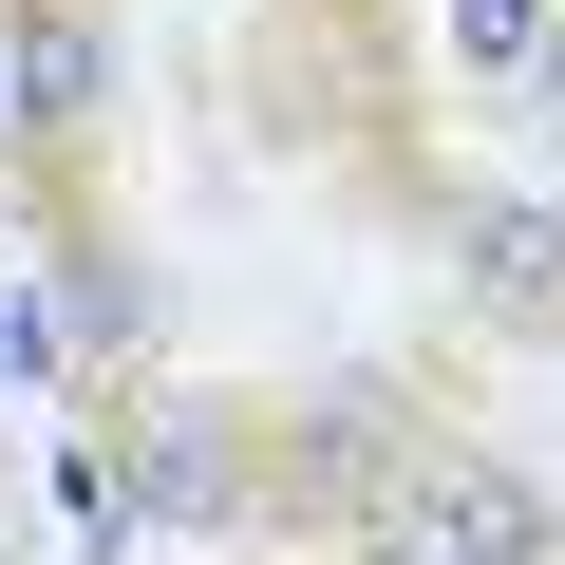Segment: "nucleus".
I'll return each instance as SVG.
<instances>
[{
  "label": "nucleus",
  "mask_w": 565,
  "mask_h": 565,
  "mask_svg": "<svg viewBox=\"0 0 565 565\" xmlns=\"http://www.w3.org/2000/svg\"><path fill=\"white\" fill-rule=\"evenodd\" d=\"M415 434L377 415V396H321L302 415V452H282V490H302V527H340V546H415Z\"/></svg>",
  "instance_id": "f257e3e1"
},
{
  "label": "nucleus",
  "mask_w": 565,
  "mask_h": 565,
  "mask_svg": "<svg viewBox=\"0 0 565 565\" xmlns=\"http://www.w3.org/2000/svg\"><path fill=\"white\" fill-rule=\"evenodd\" d=\"M415 546H434V565H546L565 527H546V490H509V471H452V452H434V471H415Z\"/></svg>",
  "instance_id": "f03ea898"
},
{
  "label": "nucleus",
  "mask_w": 565,
  "mask_h": 565,
  "mask_svg": "<svg viewBox=\"0 0 565 565\" xmlns=\"http://www.w3.org/2000/svg\"><path fill=\"white\" fill-rule=\"evenodd\" d=\"M471 302L490 321H565V207H471Z\"/></svg>",
  "instance_id": "7ed1b4c3"
},
{
  "label": "nucleus",
  "mask_w": 565,
  "mask_h": 565,
  "mask_svg": "<svg viewBox=\"0 0 565 565\" xmlns=\"http://www.w3.org/2000/svg\"><path fill=\"white\" fill-rule=\"evenodd\" d=\"M132 509H151V527H170V546H207V527H226V434H207V415H189V396H170V415H151V452H132Z\"/></svg>",
  "instance_id": "20e7f679"
},
{
  "label": "nucleus",
  "mask_w": 565,
  "mask_h": 565,
  "mask_svg": "<svg viewBox=\"0 0 565 565\" xmlns=\"http://www.w3.org/2000/svg\"><path fill=\"white\" fill-rule=\"evenodd\" d=\"M20 114H39V132H76V114H95V39H76V20H39V39H20Z\"/></svg>",
  "instance_id": "39448f33"
},
{
  "label": "nucleus",
  "mask_w": 565,
  "mask_h": 565,
  "mask_svg": "<svg viewBox=\"0 0 565 565\" xmlns=\"http://www.w3.org/2000/svg\"><path fill=\"white\" fill-rule=\"evenodd\" d=\"M57 509H76V546H95V565H132V546H151V509H132V471H114V452H76V471H57Z\"/></svg>",
  "instance_id": "423d86ee"
},
{
  "label": "nucleus",
  "mask_w": 565,
  "mask_h": 565,
  "mask_svg": "<svg viewBox=\"0 0 565 565\" xmlns=\"http://www.w3.org/2000/svg\"><path fill=\"white\" fill-rule=\"evenodd\" d=\"M452 57H490V76H527V57H546V0H452Z\"/></svg>",
  "instance_id": "0eeeda50"
},
{
  "label": "nucleus",
  "mask_w": 565,
  "mask_h": 565,
  "mask_svg": "<svg viewBox=\"0 0 565 565\" xmlns=\"http://www.w3.org/2000/svg\"><path fill=\"white\" fill-rule=\"evenodd\" d=\"M57 321H95V340H132V264H95V245H76V264H57Z\"/></svg>",
  "instance_id": "6e6552de"
},
{
  "label": "nucleus",
  "mask_w": 565,
  "mask_h": 565,
  "mask_svg": "<svg viewBox=\"0 0 565 565\" xmlns=\"http://www.w3.org/2000/svg\"><path fill=\"white\" fill-rule=\"evenodd\" d=\"M0 114H20V76H0Z\"/></svg>",
  "instance_id": "1a4fd4ad"
}]
</instances>
